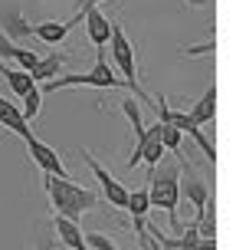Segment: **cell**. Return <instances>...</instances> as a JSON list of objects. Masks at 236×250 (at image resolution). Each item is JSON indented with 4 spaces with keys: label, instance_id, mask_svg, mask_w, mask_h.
I'll use <instances>...</instances> for the list:
<instances>
[{
    "label": "cell",
    "instance_id": "cell-1",
    "mask_svg": "<svg viewBox=\"0 0 236 250\" xmlns=\"http://www.w3.org/2000/svg\"><path fill=\"white\" fill-rule=\"evenodd\" d=\"M177 158H181V155H177ZM177 158H161V162L148 171V188H145L151 208L167 211L174 237L184 230L181 221H177V201H181V162H177Z\"/></svg>",
    "mask_w": 236,
    "mask_h": 250
},
{
    "label": "cell",
    "instance_id": "cell-2",
    "mask_svg": "<svg viewBox=\"0 0 236 250\" xmlns=\"http://www.w3.org/2000/svg\"><path fill=\"white\" fill-rule=\"evenodd\" d=\"M43 185H46V194H50V201H53L56 217H62V221L79 224V217L99 204L95 191L75 185L73 178H53V175H46V178H43Z\"/></svg>",
    "mask_w": 236,
    "mask_h": 250
},
{
    "label": "cell",
    "instance_id": "cell-3",
    "mask_svg": "<svg viewBox=\"0 0 236 250\" xmlns=\"http://www.w3.org/2000/svg\"><path fill=\"white\" fill-rule=\"evenodd\" d=\"M69 86H89V89H131L125 79L115 76V69L109 66V56L105 50H99V60L89 73H73V76H56L46 83V92H59V89H69Z\"/></svg>",
    "mask_w": 236,
    "mask_h": 250
},
{
    "label": "cell",
    "instance_id": "cell-4",
    "mask_svg": "<svg viewBox=\"0 0 236 250\" xmlns=\"http://www.w3.org/2000/svg\"><path fill=\"white\" fill-rule=\"evenodd\" d=\"M164 158V145H161V125L154 122L145 128V135H141V142H135V151H131V158H128V171H135L138 165L145 162L148 168H154V165Z\"/></svg>",
    "mask_w": 236,
    "mask_h": 250
},
{
    "label": "cell",
    "instance_id": "cell-5",
    "mask_svg": "<svg viewBox=\"0 0 236 250\" xmlns=\"http://www.w3.org/2000/svg\"><path fill=\"white\" fill-rule=\"evenodd\" d=\"M177 162H181V194H184V198L190 201V208H194V211L200 214V211H203V204H207V201L213 198V185L200 181L197 171L190 168V162H187L184 155H181Z\"/></svg>",
    "mask_w": 236,
    "mask_h": 250
},
{
    "label": "cell",
    "instance_id": "cell-6",
    "mask_svg": "<svg viewBox=\"0 0 236 250\" xmlns=\"http://www.w3.org/2000/svg\"><path fill=\"white\" fill-rule=\"evenodd\" d=\"M82 158H86V165L92 168L95 181L102 185V194H105V198L112 201L115 208H125V204H128V188H125L122 181H118V178H112V175H109V171H105V168L99 165V158H95V155H92L89 148H82Z\"/></svg>",
    "mask_w": 236,
    "mask_h": 250
},
{
    "label": "cell",
    "instance_id": "cell-7",
    "mask_svg": "<svg viewBox=\"0 0 236 250\" xmlns=\"http://www.w3.org/2000/svg\"><path fill=\"white\" fill-rule=\"evenodd\" d=\"M26 148H30V158L43 168V175H53V178H69V171H66V165H62V158L56 155V151L50 148V145H43L36 135L26 138Z\"/></svg>",
    "mask_w": 236,
    "mask_h": 250
},
{
    "label": "cell",
    "instance_id": "cell-8",
    "mask_svg": "<svg viewBox=\"0 0 236 250\" xmlns=\"http://www.w3.org/2000/svg\"><path fill=\"white\" fill-rule=\"evenodd\" d=\"M0 33L10 40H26V37H33V26L23 20V13H20V7L17 3H10V7H3L0 10Z\"/></svg>",
    "mask_w": 236,
    "mask_h": 250
},
{
    "label": "cell",
    "instance_id": "cell-9",
    "mask_svg": "<svg viewBox=\"0 0 236 250\" xmlns=\"http://www.w3.org/2000/svg\"><path fill=\"white\" fill-rule=\"evenodd\" d=\"M82 23H86L89 40H92L99 50H105V46H109V33H112V20H105V17H102V13L92 7V10L82 13Z\"/></svg>",
    "mask_w": 236,
    "mask_h": 250
},
{
    "label": "cell",
    "instance_id": "cell-10",
    "mask_svg": "<svg viewBox=\"0 0 236 250\" xmlns=\"http://www.w3.org/2000/svg\"><path fill=\"white\" fill-rule=\"evenodd\" d=\"M187 119L197 125V128H200V125H210L213 119H217V86H207V89H203V96H200L197 105L187 112Z\"/></svg>",
    "mask_w": 236,
    "mask_h": 250
},
{
    "label": "cell",
    "instance_id": "cell-11",
    "mask_svg": "<svg viewBox=\"0 0 236 250\" xmlns=\"http://www.w3.org/2000/svg\"><path fill=\"white\" fill-rule=\"evenodd\" d=\"M0 125H3L7 132H17V135L23 138V142L33 135V132H30V122H23L20 109H17L10 99H3V96H0Z\"/></svg>",
    "mask_w": 236,
    "mask_h": 250
},
{
    "label": "cell",
    "instance_id": "cell-12",
    "mask_svg": "<svg viewBox=\"0 0 236 250\" xmlns=\"http://www.w3.org/2000/svg\"><path fill=\"white\" fill-rule=\"evenodd\" d=\"M69 30H73V20H46V23H36L33 26V37H39L43 43H62V40L69 37Z\"/></svg>",
    "mask_w": 236,
    "mask_h": 250
},
{
    "label": "cell",
    "instance_id": "cell-13",
    "mask_svg": "<svg viewBox=\"0 0 236 250\" xmlns=\"http://www.w3.org/2000/svg\"><path fill=\"white\" fill-rule=\"evenodd\" d=\"M62 53H46V56H39V62L30 69V79H33V86H36L39 79L43 83H50V79H56L59 76V69H62Z\"/></svg>",
    "mask_w": 236,
    "mask_h": 250
},
{
    "label": "cell",
    "instance_id": "cell-14",
    "mask_svg": "<svg viewBox=\"0 0 236 250\" xmlns=\"http://www.w3.org/2000/svg\"><path fill=\"white\" fill-rule=\"evenodd\" d=\"M194 230H197L200 240H217V201H207L203 211L194 217Z\"/></svg>",
    "mask_w": 236,
    "mask_h": 250
},
{
    "label": "cell",
    "instance_id": "cell-15",
    "mask_svg": "<svg viewBox=\"0 0 236 250\" xmlns=\"http://www.w3.org/2000/svg\"><path fill=\"white\" fill-rule=\"evenodd\" d=\"M0 76L7 79V86H10V92H17V96H26L33 86V79H30V73H23V69H17V66H3L0 62Z\"/></svg>",
    "mask_w": 236,
    "mask_h": 250
},
{
    "label": "cell",
    "instance_id": "cell-16",
    "mask_svg": "<svg viewBox=\"0 0 236 250\" xmlns=\"http://www.w3.org/2000/svg\"><path fill=\"white\" fill-rule=\"evenodd\" d=\"M148 191L145 188H138V191H128V204H125V211L131 214V221H148Z\"/></svg>",
    "mask_w": 236,
    "mask_h": 250
},
{
    "label": "cell",
    "instance_id": "cell-17",
    "mask_svg": "<svg viewBox=\"0 0 236 250\" xmlns=\"http://www.w3.org/2000/svg\"><path fill=\"white\" fill-rule=\"evenodd\" d=\"M122 112L128 115V122H131V128H135V138L141 142V135H145V128H148V125L141 122V105H138L135 99H125V102H122Z\"/></svg>",
    "mask_w": 236,
    "mask_h": 250
},
{
    "label": "cell",
    "instance_id": "cell-18",
    "mask_svg": "<svg viewBox=\"0 0 236 250\" xmlns=\"http://www.w3.org/2000/svg\"><path fill=\"white\" fill-rule=\"evenodd\" d=\"M39 105H43V92L39 89H30L23 96V109H20V115H23V122H30V119H36Z\"/></svg>",
    "mask_w": 236,
    "mask_h": 250
},
{
    "label": "cell",
    "instance_id": "cell-19",
    "mask_svg": "<svg viewBox=\"0 0 236 250\" xmlns=\"http://www.w3.org/2000/svg\"><path fill=\"white\" fill-rule=\"evenodd\" d=\"M82 240H86L89 250H92V247H95V250H112L115 247L112 240H109V234H82Z\"/></svg>",
    "mask_w": 236,
    "mask_h": 250
},
{
    "label": "cell",
    "instance_id": "cell-20",
    "mask_svg": "<svg viewBox=\"0 0 236 250\" xmlns=\"http://www.w3.org/2000/svg\"><path fill=\"white\" fill-rule=\"evenodd\" d=\"M187 56H203V53H213V40H207L203 46H190V50H184Z\"/></svg>",
    "mask_w": 236,
    "mask_h": 250
},
{
    "label": "cell",
    "instance_id": "cell-21",
    "mask_svg": "<svg viewBox=\"0 0 236 250\" xmlns=\"http://www.w3.org/2000/svg\"><path fill=\"white\" fill-rule=\"evenodd\" d=\"M53 247H56L53 237H36V250H53Z\"/></svg>",
    "mask_w": 236,
    "mask_h": 250
},
{
    "label": "cell",
    "instance_id": "cell-22",
    "mask_svg": "<svg viewBox=\"0 0 236 250\" xmlns=\"http://www.w3.org/2000/svg\"><path fill=\"white\" fill-rule=\"evenodd\" d=\"M197 250H217V240H200Z\"/></svg>",
    "mask_w": 236,
    "mask_h": 250
},
{
    "label": "cell",
    "instance_id": "cell-23",
    "mask_svg": "<svg viewBox=\"0 0 236 250\" xmlns=\"http://www.w3.org/2000/svg\"><path fill=\"white\" fill-rule=\"evenodd\" d=\"M187 3H190V7H203L207 0H187Z\"/></svg>",
    "mask_w": 236,
    "mask_h": 250
},
{
    "label": "cell",
    "instance_id": "cell-24",
    "mask_svg": "<svg viewBox=\"0 0 236 250\" xmlns=\"http://www.w3.org/2000/svg\"><path fill=\"white\" fill-rule=\"evenodd\" d=\"M112 250H118V247H112Z\"/></svg>",
    "mask_w": 236,
    "mask_h": 250
}]
</instances>
